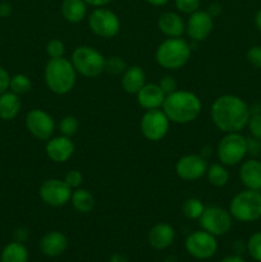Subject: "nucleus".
Segmentation results:
<instances>
[{
	"label": "nucleus",
	"instance_id": "473e14b6",
	"mask_svg": "<svg viewBox=\"0 0 261 262\" xmlns=\"http://www.w3.org/2000/svg\"><path fill=\"white\" fill-rule=\"evenodd\" d=\"M46 54L50 59L55 58H63L64 54H66V46L64 42L59 38H53L48 42L46 45Z\"/></svg>",
	"mask_w": 261,
	"mask_h": 262
},
{
	"label": "nucleus",
	"instance_id": "cd10ccee",
	"mask_svg": "<svg viewBox=\"0 0 261 262\" xmlns=\"http://www.w3.org/2000/svg\"><path fill=\"white\" fill-rule=\"evenodd\" d=\"M205 210V205L196 197H189L182 204V214L189 220H199Z\"/></svg>",
	"mask_w": 261,
	"mask_h": 262
},
{
	"label": "nucleus",
	"instance_id": "c9c22d12",
	"mask_svg": "<svg viewBox=\"0 0 261 262\" xmlns=\"http://www.w3.org/2000/svg\"><path fill=\"white\" fill-rule=\"evenodd\" d=\"M247 61L256 69H261V45H253L246 54Z\"/></svg>",
	"mask_w": 261,
	"mask_h": 262
},
{
	"label": "nucleus",
	"instance_id": "2eb2a0df",
	"mask_svg": "<svg viewBox=\"0 0 261 262\" xmlns=\"http://www.w3.org/2000/svg\"><path fill=\"white\" fill-rule=\"evenodd\" d=\"M214 28V18L207 13V10H196L189 14L186 22V33L192 41H204L209 37Z\"/></svg>",
	"mask_w": 261,
	"mask_h": 262
},
{
	"label": "nucleus",
	"instance_id": "0eeeda50",
	"mask_svg": "<svg viewBox=\"0 0 261 262\" xmlns=\"http://www.w3.org/2000/svg\"><path fill=\"white\" fill-rule=\"evenodd\" d=\"M216 154L223 165H238L247 156V137L241 132L225 133L217 143Z\"/></svg>",
	"mask_w": 261,
	"mask_h": 262
},
{
	"label": "nucleus",
	"instance_id": "aec40b11",
	"mask_svg": "<svg viewBox=\"0 0 261 262\" xmlns=\"http://www.w3.org/2000/svg\"><path fill=\"white\" fill-rule=\"evenodd\" d=\"M40 251L42 255L48 257H56L64 253V251L68 247V238L66 234L58 230H51L46 233L40 241Z\"/></svg>",
	"mask_w": 261,
	"mask_h": 262
},
{
	"label": "nucleus",
	"instance_id": "9d476101",
	"mask_svg": "<svg viewBox=\"0 0 261 262\" xmlns=\"http://www.w3.org/2000/svg\"><path fill=\"white\" fill-rule=\"evenodd\" d=\"M169 127H170V120L163 112V109L146 110V113L141 118V133L146 140L151 142H158L163 140L168 135Z\"/></svg>",
	"mask_w": 261,
	"mask_h": 262
},
{
	"label": "nucleus",
	"instance_id": "a18cd8bd",
	"mask_svg": "<svg viewBox=\"0 0 261 262\" xmlns=\"http://www.w3.org/2000/svg\"><path fill=\"white\" fill-rule=\"evenodd\" d=\"M109 262H128V258L123 253H114L110 256Z\"/></svg>",
	"mask_w": 261,
	"mask_h": 262
},
{
	"label": "nucleus",
	"instance_id": "ea45409f",
	"mask_svg": "<svg viewBox=\"0 0 261 262\" xmlns=\"http://www.w3.org/2000/svg\"><path fill=\"white\" fill-rule=\"evenodd\" d=\"M9 83L10 74L8 73L7 69L0 66V95L4 94V92H7L9 90Z\"/></svg>",
	"mask_w": 261,
	"mask_h": 262
},
{
	"label": "nucleus",
	"instance_id": "37998d69",
	"mask_svg": "<svg viewBox=\"0 0 261 262\" xmlns=\"http://www.w3.org/2000/svg\"><path fill=\"white\" fill-rule=\"evenodd\" d=\"M87 5L90 7H95V8H100V7H105L109 3H112L113 0H84Z\"/></svg>",
	"mask_w": 261,
	"mask_h": 262
},
{
	"label": "nucleus",
	"instance_id": "f03ea898",
	"mask_svg": "<svg viewBox=\"0 0 261 262\" xmlns=\"http://www.w3.org/2000/svg\"><path fill=\"white\" fill-rule=\"evenodd\" d=\"M161 109L169 118L170 123L188 124L196 120L201 114L202 102L193 92L177 90L173 94L166 95Z\"/></svg>",
	"mask_w": 261,
	"mask_h": 262
},
{
	"label": "nucleus",
	"instance_id": "de8ad7c7",
	"mask_svg": "<svg viewBox=\"0 0 261 262\" xmlns=\"http://www.w3.org/2000/svg\"><path fill=\"white\" fill-rule=\"evenodd\" d=\"M233 248H234V251H235V255L241 256V253L245 251L246 247H245V245H243V242H241V241H237V242L233 243ZM246 250H247V248H246Z\"/></svg>",
	"mask_w": 261,
	"mask_h": 262
},
{
	"label": "nucleus",
	"instance_id": "4c0bfd02",
	"mask_svg": "<svg viewBox=\"0 0 261 262\" xmlns=\"http://www.w3.org/2000/svg\"><path fill=\"white\" fill-rule=\"evenodd\" d=\"M159 86L163 90V92L165 95H170L173 92H176L178 90V83H177L176 78L171 76H164L161 77L160 81H159Z\"/></svg>",
	"mask_w": 261,
	"mask_h": 262
},
{
	"label": "nucleus",
	"instance_id": "f704fd0d",
	"mask_svg": "<svg viewBox=\"0 0 261 262\" xmlns=\"http://www.w3.org/2000/svg\"><path fill=\"white\" fill-rule=\"evenodd\" d=\"M64 182L67 183V186L69 187L71 189H76V188H79V187L82 186V183H83V176H82L81 171L78 170H69L68 173L64 176Z\"/></svg>",
	"mask_w": 261,
	"mask_h": 262
},
{
	"label": "nucleus",
	"instance_id": "423d86ee",
	"mask_svg": "<svg viewBox=\"0 0 261 262\" xmlns=\"http://www.w3.org/2000/svg\"><path fill=\"white\" fill-rule=\"evenodd\" d=\"M71 61L77 73L86 78H96L104 73L105 56L92 46L82 45L74 49Z\"/></svg>",
	"mask_w": 261,
	"mask_h": 262
},
{
	"label": "nucleus",
	"instance_id": "49530a36",
	"mask_svg": "<svg viewBox=\"0 0 261 262\" xmlns=\"http://www.w3.org/2000/svg\"><path fill=\"white\" fill-rule=\"evenodd\" d=\"M220 262H246V261L243 260L240 255H230V256H227V257L223 258Z\"/></svg>",
	"mask_w": 261,
	"mask_h": 262
},
{
	"label": "nucleus",
	"instance_id": "8fccbe9b",
	"mask_svg": "<svg viewBox=\"0 0 261 262\" xmlns=\"http://www.w3.org/2000/svg\"><path fill=\"white\" fill-rule=\"evenodd\" d=\"M255 26L258 32H261V9H258L255 14Z\"/></svg>",
	"mask_w": 261,
	"mask_h": 262
},
{
	"label": "nucleus",
	"instance_id": "a211bd4d",
	"mask_svg": "<svg viewBox=\"0 0 261 262\" xmlns=\"http://www.w3.org/2000/svg\"><path fill=\"white\" fill-rule=\"evenodd\" d=\"M137 102L142 109L154 110L161 109L166 95L160 89L158 83H146L140 91L136 94Z\"/></svg>",
	"mask_w": 261,
	"mask_h": 262
},
{
	"label": "nucleus",
	"instance_id": "39448f33",
	"mask_svg": "<svg viewBox=\"0 0 261 262\" xmlns=\"http://www.w3.org/2000/svg\"><path fill=\"white\" fill-rule=\"evenodd\" d=\"M229 212L234 220L241 223H252L261 219V193L253 189L238 192L229 204Z\"/></svg>",
	"mask_w": 261,
	"mask_h": 262
},
{
	"label": "nucleus",
	"instance_id": "72a5a7b5",
	"mask_svg": "<svg viewBox=\"0 0 261 262\" xmlns=\"http://www.w3.org/2000/svg\"><path fill=\"white\" fill-rule=\"evenodd\" d=\"M174 4L178 12L189 15L200 9L201 0H174Z\"/></svg>",
	"mask_w": 261,
	"mask_h": 262
},
{
	"label": "nucleus",
	"instance_id": "9b49d317",
	"mask_svg": "<svg viewBox=\"0 0 261 262\" xmlns=\"http://www.w3.org/2000/svg\"><path fill=\"white\" fill-rule=\"evenodd\" d=\"M186 251L196 260L211 258L217 251V241L215 235L206 230H196L186 238Z\"/></svg>",
	"mask_w": 261,
	"mask_h": 262
},
{
	"label": "nucleus",
	"instance_id": "5701e85b",
	"mask_svg": "<svg viewBox=\"0 0 261 262\" xmlns=\"http://www.w3.org/2000/svg\"><path fill=\"white\" fill-rule=\"evenodd\" d=\"M61 15L69 23H79L86 18L87 4L84 0H63Z\"/></svg>",
	"mask_w": 261,
	"mask_h": 262
},
{
	"label": "nucleus",
	"instance_id": "a19ab883",
	"mask_svg": "<svg viewBox=\"0 0 261 262\" xmlns=\"http://www.w3.org/2000/svg\"><path fill=\"white\" fill-rule=\"evenodd\" d=\"M13 8L8 2L0 3V18H7L12 14Z\"/></svg>",
	"mask_w": 261,
	"mask_h": 262
},
{
	"label": "nucleus",
	"instance_id": "bb28decb",
	"mask_svg": "<svg viewBox=\"0 0 261 262\" xmlns=\"http://www.w3.org/2000/svg\"><path fill=\"white\" fill-rule=\"evenodd\" d=\"M206 177L209 183L217 188L227 186L229 182V171L222 163H214L207 166Z\"/></svg>",
	"mask_w": 261,
	"mask_h": 262
},
{
	"label": "nucleus",
	"instance_id": "7c9ffc66",
	"mask_svg": "<svg viewBox=\"0 0 261 262\" xmlns=\"http://www.w3.org/2000/svg\"><path fill=\"white\" fill-rule=\"evenodd\" d=\"M79 128V122L76 117L73 115H66L61 118L60 123H59V130L60 135L67 136V137H72L77 133Z\"/></svg>",
	"mask_w": 261,
	"mask_h": 262
},
{
	"label": "nucleus",
	"instance_id": "4468645a",
	"mask_svg": "<svg viewBox=\"0 0 261 262\" xmlns=\"http://www.w3.org/2000/svg\"><path fill=\"white\" fill-rule=\"evenodd\" d=\"M207 166L209 164L204 156L197 155V154H189V155L182 156L177 161L176 173L182 181L193 182L206 176Z\"/></svg>",
	"mask_w": 261,
	"mask_h": 262
},
{
	"label": "nucleus",
	"instance_id": "f3484780",
	"mask_svg": "<svg viewBox=\"0 0 261 262\" xmlns=\"http://www.w3.org/2000/svg\"><path fill=\"white\" fill-rule=\"evenodd\" d=\"M147 239L151 247L155 250H166L176 239V230L168 223H158L150 229Z\"/></svg>",
	"mask_w": 261,
	"mask_h": 262
},
{
	"label": "nucleus",
	"instance_id": "c03bdc74",
	"mask_svg": "<svg viewBox=\"0 0 261 262\" xmlns=\"http://www.w3.org/2000/svg\"><path fill=\"white\" fill-rule=\"evenodd\" d=\"M220 12H222V8H220L219 4H211L209 7V9H207V13H209L212 18L216 17V15H219Z\"/></svg>",
	"mask_w": 261,
	"mask_h": 262
},
{
	"label": "nucleus",
	"instance_id": "09e8293b",
	"mask_svg": "<svg viewBox=\"0 0 261 262\" xmlns=\"http://www.w3.org/2000/svg\"><path fill=\"white\" fill-rule=\"evenodd\" d=\"M150 5H154V7H164L169 3V0H146Z\"/></svg>",
	"mask_w": 261,
	"mask_h": 262
},
{
	"label": "nucleus",
	"instance_id": "6e6552de",
	"mask_svg": "<svg viewBox=\"0 0 261 262\" xmlns=\"http://www.w3.org/2000/svg\"><path fill=\"white\" fill-rule=\"evenodd\" d=\"M199 223L202 229L211 233L215 237H219L227 234L232 229L233 217L229 210L212 205V206H205Z\"/></svg>",
	"mask_w": 261,
	"mask_h": 262
},
{
	"label": "nucleus",
	"instance_id": "79ce46f5",
	"mask_svg": "<svg viewBox=\"0 0 261 262\" xmlns=\"http://www.w3.org/2000/svg\"><path fill=\"white\" fill-rule=\"evenodd\" d=\"M28 235H30V233H28V230L26 229V228H18L14 233L15 241H17V242H20V243L25 242V241L28 238Z\"/></svg>",
	"mask_w": 261,
	"mask_h": 262
},
{
	"label": "nucleus",
	"instance_id": "2f4dec72",
	"mask_svg": "<svg viewBox=\"0 0 261 262\" xmlns=\"http://www.w3.org/2000/svg\"><path fill=\"white\" fill-rule=\"evenodd\" d=\"M246 248L253 260L261 262V232L255 233L248 238Z\"/></svg>",
	"mask_w": 261,
	"mask_h": 262
},
{
	"label": "nucleus",
	"instance_id": "393cba45",
	"mask_svg": "<svg viewBox=\"0 0 261 262\" xmlns=\"http://www.w3.org/2000/svg\"><path fill=\"white\" fill-rule=\"evenodd\" d=\"M79 214H89L95 207V197L90 191L84 188H76L72 191L71 201H69Z\"/></svg>",
	"mask_w": 261,
	"mask_h": 262
},
{
	"label": "nucleus",
	"instance_id": "603ef678",
	"mask_svg": "<svg viewBox=\"0 0 261 262\" xmlns=\"http://www.w3.org/2000/svg\"><path fill=\"white\" fill-rule=\"evenodd\" d=\"M260 193H261V189H260Z\"/></svg>",
	"mask_w": 261,
	"mask_h": 262
},
{
	"label": "nucleus",
	"instance_id": "a878e982",
	"mask_svg": "<svg viewBox=\"0 0 261 262\" xmlns=\"http://www.w3.org/2000/svg\"><path fill=\"white\" fill-rule=\"evenodd\" d=\"M0 262H28V251L23 243L10 242L3 248Z\"/></svg>",
	"mask_w": 261,
	"mask_h": 262
},
{
	"label": "nucleus",
	"instance_id": "7ed1b4c3",
	"mask_svg": "<svg viewBox=\"0 0 261 262\" xmlns=\"http://www.w3.org/2000/svg\"><path fill=\"white\" fill-rule=\"evenodd\" d=\"M77 72L71 60L63 58L49 59L44 69V79L53 94L67 95L73 90L77 81Z\"/></svg>",
	"mask_w": 261,
	"mask_h": 262
},
{
	"label": "nucleus",
	"instance_id": "ddd939ff",
	"mask_svg": "<svg viewBox=\"0 0 261 262\" xmlns=\"http://www.w3.org/2000/svg\"><path fill=\"white\" fill-rule=\"evenodd\" d=\"M25 122L28 132L40 141L50 140L55 132V120L42 109L30 110Z\"/></svg>",
	"mask_w": 261,
	"mask_h": 262
},
{
	"label": "nucleus",
	"instance_id": "e433bc0d",
	"mask_svg": "<svg viewBox=\"0 0 261 262\" xmlns=\"http://www.w3.org/2000/svg\"><path fill=\"white\" fill-rule=\"evenodd\" d=\"M247 127L251 136L261 141V113H258V114H251Z\"/></svg>",
	"mask_w": 261,
	"mask_h": 262
},
{
	"label": "nucleus",
	"instance_id": "c85d7f7f",
	"mask_svg": "<svg viewBox=\"0 0 261 262\" xmlns=\"http://www.w3.org/2000/svg\"><path fill=\"white\" fill-rule=\"evenodd\" d=\"M31 87H32V82H31L30 77L26 76V74L18 73L10 77L9 90L12 92H14V94H17L18 96L30 92Z\"/></svg>",
	"mask_w": 261,
	"mask_h": 262
},
{
	"label": "nucleus",
	"instance_id": "b1692460",
	"mask_svg": "<svg viewBox=\"0 0 261 262\" xmlns=\"http://www.w3.org/2000/svg\"><path fill=\"white\" fill-rule=\"evenodd\" d=\"M20 99L17 94L7 91L0 95V119L13 120L20 112Z\"/></svg>",
	"mask_w": 261,
	"mask_h": 262
},
{
	"label": "nucleus",
	"instance_id": "3c124183",
	"mask_svg": "<svg viewBox=\"0 0 261 262\" xmlns=\"http://www.w3.org/2000/svg\"><path fill=\"white\" fill-rule=\"evenodd\" d=\"M165 262H178V260H177L176 256H169V257H166Z\"/></svg>",
	"mask_w": 261,
	"mask_h": 262
},
{
	"label": "nucleus",
	"instance_id": "f8f14e48",
	"mask_svg": "<svg viewBox=\"0 0 261 262\" xmlns=\"http://www.w3.org/2000/svg\"><path fill=\"white\" fill-rule=\"evenodd\" d=\"M72 191L73 189L69 188L63 179L50 178L41 184L38 194L44 204L48 206L61 207L71 201Z\"/></svg>",
	"mask_w": 261,
	"mask_h": 262
},
{
	"label": "nucleus",
	"instance_id": "4be33fe9",
	"mask_svg": "<svg viewBox=\"0 0 261 262\" xmlns=\"http://www.w3.org/2000/svg\"><path fill=\"white\" fill-rule=\"evenodd\" d=\"M123 90L129 95H136L146 84V73L140 66L128 67L120 79Z\"/></svg>",
	"mask_w": 261,
	"mask_h": 262
},
{
	"label": "nucleus",
	"instance_id": "c756f323",
	"mask_svg": "<svg viewBox=\"0 0 261 262\" xmlns=\"http://www.w3.org/2000/svg\"><path fill=\"white\" fill-rule=\"evenodd\" d=\"M127 68V63L120 56L112 55L109 58H105L104 72H106L107 74H112V76H122Z\"/></svg>",
	"mask_w": 261,
	"mask_h": 262
},
{
	"label": "nucleus",
	"instance_id": "6ab92c4d",
	"mask_svg": "<svg viewBox=\"0 0 261 262\" xmlns=\"http://www.w3.org/2000/svg\"><path fill=\"white\" fill-rule=\"evenodd\" d=\"M240 179L245 188L260 191L261 189V161L252 158L242 161L240 168Z\"/></svg>",
	"mask_w": 261,
	"mask_h": 262
},
{
	"label": "nucleus",
	"instance_id": "58836bf2",
	"mask_svg": "<svg viewBox=\"0 0 261 262\" xmlns=\"http://www.w3.org/2000/svg\"><path fill=\"white\" fill-rule=\"evenodd\" d=\"M247 155L257 158L261 155V141L255 137H247Z\"/></svg>",
	"mask_w": 261,
	"mask_h": 262
},
{
	"label": "nucleus",
	"instance_id": "f257e3e1",
	"mask_svg": "<svg viewBox=\"0 0 261 262\" xmlns=\"http://www.w3.org/2000/svg\"><path fill=\"white\" fill-rule=\"evenodd\" d=\"M210 115L215 127L223 133H234L245 129L251 118L250 105L235 95H222L214 100Z\"/></svg>",
	"mask_w": 261,
	"mask_h": 262
},
{
	"label": "nucleus",
	"instance_id": "dca6fc26",
	"mask_svg": "<svg viewBox=\"0 0 261 262\" xmlns=\"http://www.w3.org/2000/svg\"><path fill=\"white\" fill-rule=\"evenodd\" d=\"M76 146L71 137L67 136H58V137H51L48 140L45 146V151L48 158L54 163H66L73 156Z\"/></svg>",
	"mask_w": 261,
	"mask_h": 262
},
{
	"label": "nucleus",
	"instance_id": "412c9836",
	"mask_svg": "<svg viewBox=\"0 0 261 262\" xmlns=\"http://www.w3.org/2000/svg\"><path fill=\"white\" fill-rule=\"evenodd\" d=\"M158 28L166 37H182L186 33V22L178 13L164 12L158 19Z\"/></svg>",
	"mask_w": 261,
	"mask_h": 262
},
{
	"label": "nucleus",
	"instance_id": "1a4fd4ad",
	"mask_svg": "<svg viewBox=\"0 0 261 262\" xmlns=\"http://www.w3.org/2000/svg\"><path fill=\"white\" fill-rule=\"evenodd\" d=\"M90 30L101 38H113L119 33L120 20L113 10L105 7L96 8L89 17Z\"/></svg>",
	"mask_w": 261,
	"mask_h": 262
},
{
	"label": "nucleus",
	"instance_id": "20e7f679",
	"mask_svg": "<svg viewBox=\"0 0 261 262\" xmlns=\"http://www.w3.org/2000/svg\"><path fill=\"white\" fill-rule=\"evenodd\" d=\"M191 54V45L184 38L168 37L156 49L155 60L161 68L177 71L188 63Z\"/></svg>",
	"mask_w": 261,
	"mask_h": 262
}]
</instances>
